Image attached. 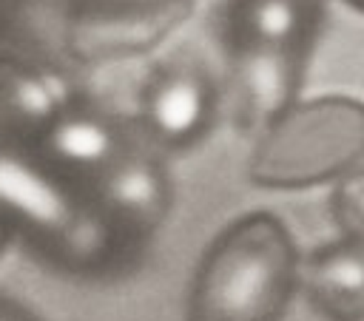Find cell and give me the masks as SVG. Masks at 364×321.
I'll list each match as a JSON object with an SVG mask.
<instances>
[{
    "instance_id": "obj_1",
    "label": "cell",
    "mask_w": 364,
    "mask_h": 321,
    "mask_svg": "<svg viewBox=\"0 0 364 321\" xmlns=\"http://www.w3.org/2000/svg\"><path fill=\"white\" fill-rule=\"evenodd\" d=\"M299 281L301 259L287 224L267 210L245 213L205 250L188 321H279Z\"/></svg>"
},
{
    "instance_id": "obj_2",
    "label": "cell",
    "mask_w": 364,
    "mask_h": 321,
    "mask_svg": "<svg viewBox=\"0 0 364 321\" xmlns=\"http://www.w3.org/2000/svg\"><path fill=\"white\" fill-rule=\"evenodd\" d=\"M364 162V102L353 97L301 99L273 119L247 162L259 187L301 190L341 179Z\"/></svg>"
},
{
    "instance_id": "obj_3",
    "label": "cell",
    "mask_w": 364,
    "mask_h": 321,
    "mask_svg": "<svg viewBox=\"0 0 364 321\" xmlns=\"http://www.w3.org/2000/svg\"><path fill=\"white\" fill-rule=\"evenodd\" d=\"M304 45H239L236 94L245 122L262 131L299 99V85L307 68Z\"/></svg>"
},
{
    "instance_id": "obj_4",
    "label": "cell",
    "mask_w": 364,
    "mask_h": 321,
    "mask_svg": "<svg viewBox=\"0 0 364 321\" xmlns=\"http://www.w3.org/2000/svg\"><path fill=\"white\" fill-rule=\"evenodd\" d=\"M301 287L324 321H364V241L336 239L301 264Z\"/></svg>"
},
{
    "instance_id": "obj_5",
    "label": "cell",
    "mask_w": 364,
    "mask_h": 321,
    "mask_svg": "<svg viewBox=\"0 0 364 321\" xmlns=\"http://www.w3.org/2000/svg\"><path fill=\"white\" fill-rule=\"evenodd\" d=\"M324 3L318 0H239L233 23L239 45H304L310 48Z\"/></svg>"
},
{
    "instance_id": "obj_6",
    "label": "cell",
    "mask_w": 364,
    "mask_h": 321,
    "mask_svg": "<svg viewBox=\"0 0 364 321\" xmlns=\"http://www.w3.org/2000/svg\"><path fill=\"white\" fill-rule=\"evenodd\" d=\"M208 111H210L208 85L193 74L168 77L165 82L156 85L151 97V119L171 139L193 136L205 125Z\"/></svg>"
},
{
    "instance_id": "obj_7",
    "label": "cell",
    "mask_w": 364,
    "mask_h": 321,
    "mask_svg": "<svg viewBox=\"0 0 364 321\" xmlns=\"http://www.w3.org/2000/svg\"><path fill=\"white\" fill-rule=\"evenodd\" d=\"M111 205L134 224L151 227L165 207V185L148 165H125L108 182Z\"/></svg>"
},
{
    "instance_id": "obj_8",
    "label": "cell",
    "mask_w": 364,
    "mask_h": 321,
    "mask_svg": "<svg viewBox=\"0 0 364 321\" xmlns=\"http://www.w3.org/2000/svg\"><path fill=\"white\" fill-rule=\"evenodd\" d=\"M48 142L63 159H68L74 165H94V162L105 159L111 151L108 128H102L100 122H94L88 116H71V119L57 122L51 128Z\"/></svg>"
},
{
    "instance_id": "obj_9",
    "label": "cell",
    "mask_w": 364,
    "mask_h": 321,
    "mask_svg": "<svg viewBox=\"0 0 364 321\" xmlns=\"http://www.w3.org/2000/svg\"><path fill=\"white\" fill-rule=\"evenodd\" d=\"M330 216L344 239L364 241V162L333 182Z\"/></svg>"
},
{
    "instance_id": "obj_10",
    "label": "cell",
    "mask_w": 364,
    "mask_h": 321,
    "mask_svg": "<svg viewBox=\"0 0 364 321\" xmlns=\"http://www.w3.org/2000/svg\"><path fill=\"white\" fill-rule=\"evenodd\" d=\"M353 9H358V11H364V0H347Z\"/></svg>"
},
{
    "instance_id": "obj_11",
    "label": "cell",
    "mask_w": 364,
    "mask_h": 321,
    "mask_svg": "<svg viewBox=\"0 0 364 321\" xmlns=\"http://www.w3.org/2000/svg\"><path fill=\"white\" fill-rule=\"evenodd\" d=\"M318 3H324V0H318Z\"/></svg>"
}]
</instances>
